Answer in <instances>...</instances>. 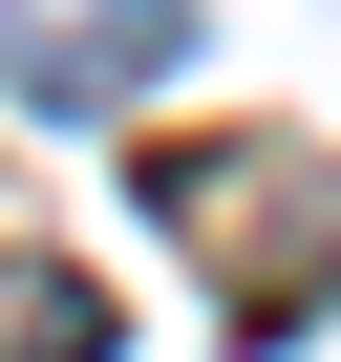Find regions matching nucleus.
Wrapping results in <instances>:
<instances>
[{"label":"nucleus","mask_w":341,"mask_h":362,"mask_svg":"<svg viewBox=\"0 0 341 362\" xmlns=\"http://www.w3.org/2000/svg\"><path fill=\"white\" fill-rule=\"evenodd\" d=\"M170 43H192V0H0V86H22L43 128H107L170 86Z\"/></svg>","instance_id":"nucleus-1"},{"label":"nucleus","mask_w":341,"mask_h":362,"mask_svg":"<svg viewBox=\"0 0 341 362\" xmlns=\"http://www.w3.org/2000/svg\"><path fill=\"white\" fill-rule=\"evenodd\" d=\"M149 192L192 214V235H256V170H235V149H170ZM277 214H299V192H277ZM320 298H341V214H320V235H299V256L256 277V320H235V341H277V320H320Z\"/></svg>","instance_id":"nucleus-2"},{"label":"nucleus","mask_w":341,"mask_h":362,"mask_svg":"<svg viewBox=\"0 0 341 362\" xmlns=\"http://www.w3.org/2000/svg\"><path fill=\"white\" fill-rule=\"evenodd\" d=\"M0 362H107V277H64V256L0 235Z\"/></svg>","instance_id":"nucleus-3"}]
</instances>
